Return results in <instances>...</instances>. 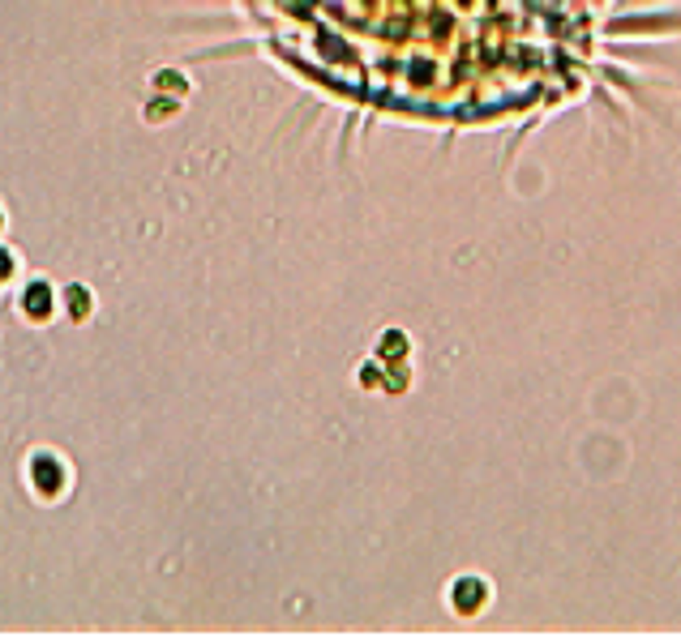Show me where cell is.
<instances>
[{
    "mask_svg": "<svg viewBox=\"0 0 681 637\" xmlns=\"http://www.w3.org/2000/svg\"><path fill=\"white\" fill-rule=\"evenodd\" d=\"M35 475H39V483H43V487H56V483H60V470H56L52 462H39V466H35Z\"/></svg>",
    "mask_w": 681,
    "mask_h": 637,
    "instance_id": "7a4b0ae2",
    "label": "cell"
},
{
    "mask_svg": "<svg viewBox=\"0 0 681 637\" xmlns=\"http://www.w3.org/2000/svg\"><path fill=\"white\" fill-rule=\"evenodd\" d=\"M5 274H9V257H0V278H5Z\"/></svg>",
    "mask_w": 681,
    "mask_h": 637,
    "instance_id": "277c9868",
    "label": "cell"
},
{
    "mask_svg": "<svg viewBox=\"0 0 681 637\" xmlns=\"http://www.w3.org/2000/svg\"><path fill=\"white\" fill-rule=\"evenodd\" d=\"M31 312H39V317L48 312V291H43V287H35V291H31Z\"/></svg>",
    "mask_w": 681,
    "mask_h": 637,
    "instance_id": "3957f363",
    "label": "cell"
},
{
    "mask_svg": "<svg viewBox=\"0 0 681 637\" xmlns=\"http://www.w3.org/2000/svg\"><path fill=\"white\" fill-rule=\"evenodd\" d=\"M313 56L377 98L463 103L519 90L527 0H287Z\"/></svg>",
    "mask_w": 681,
    "mask_h": 637,
    "instance_id": "6da1fadb",
    "label": "cell"
}]
</instances>
